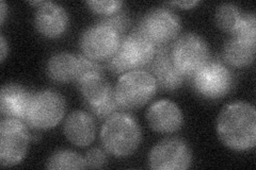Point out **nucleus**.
I'll return each mask as SVG.
<instances>
[{"instance_id":"obj_1","label":"nucleus","mask_w":256,"mask_h":170,"mask_svg":"<svg viewBox=\"0 0 256 170\" xmlns=\"http://www.w3.org/2000/svg\"><path fill=\"white\" fill-rule=\"evenodd\" d=\"M217 134L226 147L248 151L256 145V111L252 104L237 101L224 107L217 118Z\"/></svg>"},{"instance_id":"obj_2","label":"nucleus","mask_w":256,"mask_h":170,"mask_svg":"<svg viewBox=\"0 0 256 170\" xmlns=\"http://www.w3.org/2000/svg\"><path fill=\"white\" fill-rule=\"evenodd\" d=\"M142 141L139 124L132 115L118 112L105 120L100 130L104 149L116 158L134 155Z\"/></svg>"},{"instance_id":"obj_3","label":"nucleus","mask_w":256,"mask_h":170,"mask_svg":"<svg viewBox=\"0 0 256 170\" xmlns=\"http://www.w3.org/2000/svg\"><path fill=\"white\" fill-rule=\"evenodd\" d=\"M155 53L156 46L138 29H134L122 37L116 53L107 62V66L116 74H125L150 65Z\"/></svg>"},{"instance_id":"obj_4","label":"nucleus","mask_w":256,"mask_h":170,"mask_svg":"<svg viewBox=\"0 0 256 170\" xmlns=\"http://www.w3.org/2000/svg\"><path fill=\"white\" fill-rule=\"evenodd\" d=\"M77 84L86 107L98 118L106 120L122 109L116 98L114 90L104 77L102 71L84 76L78 80Z\"/></svg>"},{"instance_id":"obj_5","label":"nucleus","mask_w":256,"mask_h":170,"mask_svg":"<svg viewBox=\"0 0 256 170\" xmlns=\"http://www.w3.org/2000/svg\"><path fill=\"white\" fill-rule=\"evenodd\" d=\"M156 80L143 69L127 71L118 78L114 87L116 98L122 109H140L148 104L157 92Z\"/></svg>"},{"instance_id":"obj_6","label":"nucleus","mask_w":256,"mask_h":170,"mask_svg":"<svg viewBox=\"0 0 256 170\" xmlns=\"http://www.w3.org/2000/svg\"><path fill=\"white\" fill-rule=\"evenodd\" d=\"M175 67L184 76H192L210 61V50L205 38L196 33L182 34L171 48Z\"/></svg>"},{"instance_id":"obj_7","label":"nucleus","mask_w":256,"mask_h":170,"mask_svg":"<svg viewBox=\"0 0 256 170\" xmlns=\"http://www.w3.org/2000/svg\"><path fill=\"white\" fill-rule=\"evenodd\" d=\"M122 34L105 20L86 29L80 37V48L88 59L94 62H108L120 47Z\"/></svg>"},{"instance_id":"obj_8","label":"nucleus","mask_w":256,"mask_h":170,"mask_svg":"<svg viewBox=\"0 0 256 170\" xmlns=\"http://www.w3.org/2000/svg\"><path fill=\"white\" fill-rule=\"evenodd\" d=\"M66 100L52 90H45L34 95L26 123L34 130H50L63 119L66 114Z\"/></svg>"},{"instance_id":"obj_9","label":"nucleus","mask_w":256,"mask_h":170,"mask_svg":"<svg viewBox=\"0 0 256 170\" xmlns=\"http://www.w3.org/2000/svg\"><path fill=\"white\" fill-rule=\"evenodd\" d=\"M191 82L198 96L208 100H217L232 91L234 77L224 64L210 60L192 75Z\"/></svg>"},{"instance_id":"obj_10","label":"nucleus","mask_w":256,"mask_h":170,"mask_svg":"<svg viewBox=\"0 0 256 170\" xmlns=\"http://www.w3.org/2000/svg\"><path fill=\"white\" fill-rule=\"evenodd\" d=\"M30 134L25 121L4 118L0 123V164L12 167L25 159Z\"/></svg>"},{"instance_id":"obj_11","label":"nucleus","mask_w":256,"mask_h":170,"mask_svg":"<svg viewBox=\"0 0 256 170\" xmlns=\"http://www.w3.org/2000/svg\"><path fill=\"white\" fill-rule=\"evenodd\" d=\"M137 29L158 48L168 46L178 36L182 21L166 7H155L143 15Z\"/></svg>"},{"instance_id":"obj_12","label":"nucleus","mask_w":256,"mask_h":170,"mask_svg":"<svg viewBox=\"0 0 256 170\" xmlns=\"http://www.w3.org/2000/svg\"><path fill=\"white\" fill-rule=\"evenodd\" d=\"M192 163L189 146L180 139H166L157 143L148 155V165L154 170H184Z\"/></svg>"},{"instance_id":"obj_13","label":"nucleus","mask_w":256,"mask_h":170,"mask_svg":"<svg viewBox=\"0 0 256 170\" xmlns=\"http://www.w3.org/2000/svg\"><path fill=\"white\" fill-rule=\"evenodd\" d=\"M148 124L152 130L162 134L178 131L184 124V116L180 107L169 99L154 102L146 113Z\"/></svg>"},{"instance_id":"obj_14","label":"nucleus","mask_w":256,"mask_h":170,"mask_svg":"<svg viewBox=\"0 0 256 170\" xmlns=\"http://www.w3.org/2000/svg\"><path fill=\"white\" fill-rule=\"evenodd\" d=\"M150 67L157 86L164 91L178 90L185 81V76L175 67L171 56V49L168 46L156 48V53Z\"/></svg>"},{"instance_id":"obj_15","label":"nucleus","mask_w":256,"mask_h":170,"mask_svg":"<svg viewBox=\"0 0 256 170\" xmlns=\"http://www.w3.org/2000/svg\"><path fill=\"white\" fill-rule=\"evenodd\" d=\"M34 95L27 87L20 84L4 85L0 93V112L4 118L26 121Z\"/></svg>"},{"instance_id":"obj_16","label":"nucleus","mask_w":256,"mask_h":170,"mask_svg":"<svg viewBox=\"0 0 256 170\" xmlns=\"http://www.w3.org/2000/svg\"><path fill=\"white\" fill-rule=\"evenodd\" d=\"M34 25L42 35L48 38L59 37L68 29V15L62 5L45 1L38 7Z\"/></svg>"},{"instance_id":"obj_17","label":"nucleus","mask_w":256,"mask_h":170,"mask_svg":"<svg viewBox=\"0 0 256 170\" xmlns=\"http://www.w3.org/2000/svg\"><path fill=\"white\" fill-rule=\"evenodd\" d=\"M63 131L70 143L77 147H86L95 140V121L89 113L84 111H74L64 121Z\"/></svg>"},{"instance_id":"obj_18","label":"nucleus","mask_w":256,"mask_h":170,"mask_svg":"<svg viewBox=\"0 0 256 170\" xmlns=\"http://www.w3.org/2000/svg\"><path fill=\"white\" fill-rule=\"evenodd\" d=\"M79 71V56L68 52H59L52 55L46 65L47 76L57 83H76Z\"/></svg>"},{"instance_id":"obj_19","label":"nucleus","mask_w":256,"mask_h":170,"mask_svg":"<svg viewBox=\"0 0 256 170\" xmlns=\"http://www.w3.org/2000/svg\"><path fill=\"white\" fill-rule=\"evenodd\" d=\"M256 43L232 36L224 46L223 58L230 66L242 68L250 66L255 60Z\"/></svg>"},{"instance_id":"obj_20","label":"nucleus","mask_w":256,"mask_h":170,"mask_svg":"<svg viewBox=\"0 0 256 170\" xmlns=\"http://www.w3.org/2000/svg\"><path fill=\"white\" fill-rule=\"evenodd\" d=\"M242 13L234 3H222L218 5L214 13V21L217 27L226 33L233 34L238 27Z\"/></svg>"},{"instance_id":"obj_21","label":"nucleus","mask_w":256,"mask_h":170,"mask_svg":"<svg viewBox=\"0 0 256 170\" xmlns=\"http://www.w3.org/2000/svg\"><path fill=\"white\" fill-rule=\"evenodd\" d=\"M46 168L52 170L58 169H84L88 168L86 160L78 153L72 150H60L48 158Z\"/></svg>"},{"instance_id":"obj_22","label":"nucleus","mask_w":256,"mask_h":170,"mask_svg":"<svg viewBox=\"0 0 256 170\" xmlns=\"http://www.w3.org/2000/svg\"><path fill=\"white\" fill-rule=\"evenodd\" d=\"M232 35L256 43V17L254 13L244 14L238 27Z\"/></svg>"},{"instance_id":"obj_23","label":"nucleus","mask_w":256,"mask_h":170,"mask_svg":"<svg viewBox=\"0 0 256 170\" xmlns=\"http://www.w3.org/2000/svg\"><path fill=\"white\" fill-rule=\"evenodd\" d=\"M124 2L120 0H92V1H86V5L90 7V10L96 14L105 16L114 15L122 10Z\"/></svg>"},{"instance_id":"obj_24","label":"nucleus","mask_w":256,"mask_h":170,"mask_svg":"<svg viewBox=\"0 0 256 170\" xmlns=\"http://www.w3.org/2000/svg\"><path fill=\"white\" fill-rule=\"evenodd\" d=\"M84 160L88 168H104L108 162L106 152L98 148H93L88 151Z\"/></svg>"},{"instance_id":"obj_25","label":"nucleus","mask_w":256,"mask_h":170,"mask_svg":"<svg viewBox=\"0 0 256 170\" xmlns=\"http://www.w3.org/2000/svg\"><path fill=\"white\" fill-rule=\"evenodd\" d=\"M102 20L109 23L111 27H114L121 34L124 33L125 30L128 28V25H130V18H128L127 14L122 10L114 15L108 16V17L104 18Z\"/></svg>"},{"instance_id":"obj_26","label":"nucleus","mask_w":256,"mask_h":170,"mask_svg":"<svg viewBox=\"0 0 256 170\" xmlns=\"http://www.w3.org/2000/svg\"><path fill=\"white\" fill-rule=\"evenodd\" d=\"M198 3H200V1H196V0H194V1H192V0H188V1H171V2H169V4L176 5L184 10L192 9V7L198 5Z\"/></svg>"},{"instance_id":"obj_27","label":"nucleus","mask_w":256,"mask_h":170,"mask_svg":"<svg viewBox=\"0 0 256 170\" xmlns=\"http://www.w3.org/2000/svg\"><path fill=\"white\" fill-rule=\"evenodd\" d=\"M8 52H9V45H8L4 34H2L0 35V61L2 63L6 60Z\"/></svg>"},{"instance_id":"obj_28","label":"nucleus","mask_w":256,"mask_h":170,"mask_svg":"<svg viewBox=\"0 0 256 170\" xmlns=\"http://www.w3.org/2000/svg\"><path fill=\"white\" fill-rule=\"evenodd\" d=\"M6 16V4L4 1H0V22H2V25H4Z\"/></svg>"},{"instance_id":"obj_29","label":"nucleus","mask_w":256,"mask_h":170,"mask_svg":"<svg viewBox=\"0 0 256 170\" xmlns=\"http://www.w3.org/2000/svg\"><path fill=\"white\" fill-rule=\"evenodd\" d=\"M44 2L45 1H29L30 4H32V5H38V6H41Z\"/></svg>"}]
</instances>
